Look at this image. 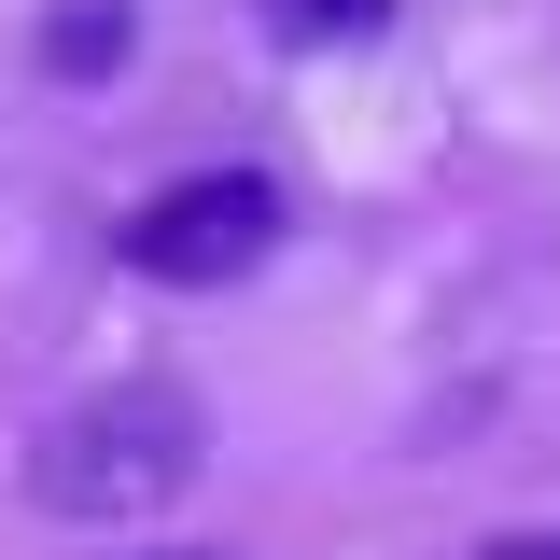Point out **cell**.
<instances>
[{"instance_id":"3","label":"cell","mask_w":560,"mask_h":560,"mask_svg":"<svg viewBox=\"0 0 560 560\" xmlns=\"http://www.w3.org/2000/svg\"><path fill=\"white\" fill-rule=\"evenodd\" d=\"M127 0H57V14H43V70H57V84H113V70H127Z\"/></svg>"},{"instance_id":"1","label":"cell","mask_w":560,"mask_h":560,"mask_svg":"<svg viewBox=\"0 0 560 560\" xmlns=\"http://www.w3.org/2000/svg\"><path fill=\"white\" fill-rule=\"evenodd\" d=\"M197 463H210L197 393L113 378V393H84L70 420L28 434V504H43V518H140V504H183Z\"/></svg>"},{"instance_id":"5","label":"cell","mask_w":560,"mask_h":560,"mask_svg":"<svg viewBox=\"0 0 560 560\" xmlns=\"http://www.w3.org/2000/svg\"><path fill=\"white\" fill-rule=\"evenodd\" d=\"M477 560H560V533H504V547H477Z\"/></svg>"},{"instance_id":"2","label":"cell","mask_w":560,"mask_h":560,"mask_svg":"<svg viewBox=\"0 0 560 560\" xmlns=\"http://www.w3.org/2000/svg\"><path fill=\"white\" fill-rule=\"evenodd\" d=\"M113 253L140 280H253L280 253V183L267 168H197V183H168L154 210H127Z\"/></svg>"},{"instance_id":"4","label":"cell","mask_w":560,"mask_h":560,"mask_svg":"<svg viewBox=\"0 0 560 560\" xmlns=\"http://www.w3.org/2000/svg\"><path fill=\"white\" fill-rule=\"evenodd\" d=\"M280 43H350V28H393V0H253Z\"/></svg>"},{"instance_id":"6","label":"cell","mask_w":560,"mask_h":560,"mask_svg":"<svg viewBox=\"0 0 560 560\" xmlns=\"http://www.w3.org/2000/svg\"><path fill=\"white\" fill-rule=\"evenodd\" d=\"M154 560H210V547H154Z\"/></svg>"}]
</instances>
